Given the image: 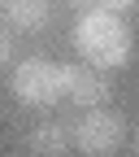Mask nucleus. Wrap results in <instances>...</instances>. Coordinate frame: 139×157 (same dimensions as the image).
<instances>
[{
  "instance_id": "nucleus-1",
  "label": "nucleus",
  "mask_w": 139,
  "mask_h": 157,
  "mask_svg": "<svg viewBox=\"0 0 139 157\" xmlns=\"http://www.w3.org/2000/svg\"><path fill=\"white\" fill-rule=\"evenodd\" d=\"M74 48L96 70H122L130 61V26L117 9L87 5L74 22Z\"/></svg>"
},
{
  "instance_id": "nucleus-2",
  "label": "nucleus",
  "mask_w": 139,
  "mask_h": 157,
  "mask_svg": "<svg viewBox=\"0 0 139 157\" xmlns=\"http://www.w3.org/2000/svg\"><path fill=\"white\" fill-rule=\"evenodd\" d=\"M70 140H74L78 153H87V157H109V153L122 148L126 122H122V113H113V109H104V105H87V113L74 122Z\"/></svg>"
},
{
  "instance_id": "nucleus-3",
  "label": "nucleus",
  "mask_w": 139,
  "mask_h": 157,
  "mask_svg": "<svg viewBox=\"0 0 139 157\" xmlns=\"http://www.w3.org/2000/svg\"><path fill=\"white\" fill-rule=\"evenodd\" d=\"M9 87L22 105H35V109H48L61 101V66L48 61V57H26L17 61V70L9 74Z\"/></svg>"
},
{
  "instance_id": "nucleus-4",
  "label": "nucleus",
  "mask_w": 139,
  "mask_h": 157,
  "mask_svg": "<svg viewBox=\"0 0 139 157\" xmlns=\"http://www.w3.org/2000/svg\"><path fill=\"white\" fill-rule=\"evenodd\" d=\"M109 70H96V66H61V101H74L78 109L87 105H104L109 101Z\"/></svg>"
},
{
  "instance_id": "nucleus-5",
  "label": "nucleus",
  "mask_w": 139,
  "mask_h": 157,
  "mask_svg": "<svg viewBox=\"0 0 139 157\" xmlns=\"http://www.w3.org/2000/svg\"><path fill=\"white\" fill-rule=\"evenodd\" d=\"M0 13L13 31H44L52 22V5L48 0H0Z\"/></svg>"
},
{
  "instance_id": "nucleus-6",
  "label": "nucleus",
  "mask_w": 139,
  "mask_h": 157,
  "mask_svg": "<svg viewBox=\"0 0 139 157\" xmlns=\"http://www.w3.org/2000/svg\"><path fill=\"white\" fill-rule=\"evenodd\" d=\"M26 148H31V153H44V157L65 153V148H70V127H65V122H39V127L26 135Z\"/></svg>"
},
{
  "instance_id": "nucleus-7",
  "label": "nucleus",
  "mask_w": 139,
  "mask_h": 157,
  "mask_svg": "<svg viewBox=\"0 0 139 157\" xmlns=\"http://www.w3.org/2000/svg\"><path fill=\"white\" fill-rule=\"evenodd\" d=\"M13 57V39H9V31H0V66H5Z\"/></svg>"
},
{
  "instance_id": "nucleus-8",
  "label": "nucleus",
  "mask_w": 139,
  "mask_h": 157,
  "mask_svg": "<svg viewBox=\"0 0 139 157\" xmlns=\"http://www.w3.org/2000/svg\"><path fill=\"white\" fill-rule=\"evenodd\" d=\"M96 5H104V9H117V13H126L135 0H96Z\"/></svg>"
}]
</instances>
